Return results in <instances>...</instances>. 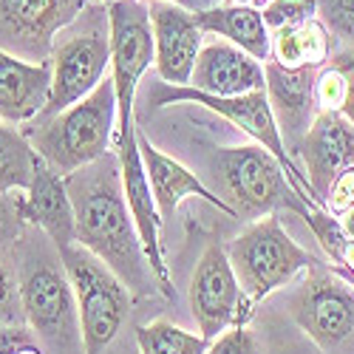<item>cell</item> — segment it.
<instances>
[{
    "mask_svg": "<svg viewBox=\"0 0 354 354\" xmlns=\"http://www.w3.org/2000/svg\"><path fill=\"white\" fill-rule=\"evenodd\" d=\"M66 187L74 204L80 247L108 263L125 283L145 289V252L125 201L120 159H97L94 165L71 173Z\"/></svg>",
    "mask_w": 354,
    "mask_h": 354,
    "instance_id": "6da1fadb",
    "label": "cell"
},
{
    "mask_svg": "<svg viewBox=\"0 0 354 354\" xmlns=\"http://www.w3.org/2000/svg\"><path fill=\"white\" fill-rule=\"evenodd\" d=\"M120 113L113 80L105 77L91 94L71 105L68 111L51 116L28 131L35 153L63 179L94 165L108 153L113 139V120Z\"/></svg>",
    "mask_w": 354,
    "mask_h": 354,
    "instance_id": "7a4b0ae2",
    "label": "cell"
},
{
    "mask_svg": "<svg viewBox=\"0 0 354 354\" xmlns=\"http://www.w3.org/2000/svg\"><path fill=\"white\" fill-rule=\"evenodd\" d=\"M60 261L77 298L82 351L102 354L120 335L131 312V295L125 289V281L85 247H63Z\"/></svg>",
    "mask_w": 354,
    "mask_h": 354,
    "instance_id": "3957f363",
    "label": "cell"
},
{
    "mask_svg": "<svg viewBox=\"0 0 354 354\" xmlns=\"http://www.w3.org/2000/svg\"><path fill=\"white\" fill-rule=\"evenodd\" d=\"M227 255H230L235 278L241 283L247 315L258 301H263L275 289L286 286L298 272L312 270L317 263L306 250H301L289 239L272 213L267 218L255 221L252 227H247L230 244Z\"/></svg>",
    "mask_w": 354,
    "mask_h": 354,
    "instance_id": "277c9868",
    "label": "cell"
},
{
    "mask_svg": "<svg viewBox=\"0 0 354 354\" xmlns=\"http://www.w3.org/2000/svg\"><path fill=\"white\" fill-rule=\"evenodd\" d=\"M216 170L239 213L263 216L272 213L275 207H289L304 216L306 210H312L289 185L278 159L263 147H221L216 153Z\"/></svg>",
    "mask_w": 354,
    "mask_h": 354,
    "instance_id": "5b68a950",
    "label": "cell"
},
{
    "mask_svg": "<svg viewBox=\"0 0 354 354\" xmlns=\"http://www.w3.org/2000/svg\"><path fill=\"white\" fill-rule=\"evenodd\" d=\"M108 46H111V80L120 105V131L133 125V97L142 74L156 63V43L151 9L142 0H111L108 3Z\"/></svg>",
    "mask_w": 354,
    "mask_h": 354,
    "instance_id": "8992f818",
    "label": "cell"
},
{
    "mask_svg": "<svg viewBox=\"0 0 354 354\" xmlns=\"http://www.w3.org/2000/svg\"><path fill=\"white\" fill-rule=\"evenodd\" d=\"M190 309L207 340H216L227 329L241 326L247 320L241 283L232 272L227 250L216 241L204 247L196 263L190 281Z\"/></svg>",
    "mask_w": 354,
    "mask_h": 354,
    "instance_id": "52a82bcc",
    "label": "cell"
},
{
    "mask_svg": "<svg viewBox=\"0 0 354 354\" xmlns=\"http://www.w3.org/2000/svg\"><path fill=\"white\" fill-rule=\"evenodd\" d=\"M292 315L323 351L337 354L354 346V289L337 275H309L292 301Z\"/></svg>",
    "mask_w": 354,
    "mask_h": 354,
    "instance_id": "ba28073f",
    "label": "cell"
},
{
    "mask_svg": "<svg viewBox=\"0 0 354 354\" xmlns=\"http://www.w3.org/2000/svg\"><path fill=\"white\" fill-rule=\"evenodd\" d=\"M108 68H111L108 37L94 32V35H77L60 43L51 54V97L46 111L35 120V125L85 100L108 77Z\"/></svg>",
    "mask_w": 354,
    "mask_h": 354,
    "instance_id": "9c48e42d",
    "label": "cell"
},
{
    "mask_svg": "<svg viewBox=\"0 0 354 354\" xmlns=\"http://www.w3.org/2000/svg\"><path fill=\"white\" fill-rule=\"evenodd\" d=\"M116 142H120V153H116V159H120L122 190H125V201H128L131 218H133L136 232H139L147 270H151V275L159 281V286H162L165 295H173V289H170V272H167L165 252H162V239H159L162 216H159L156 198H153V190H151V179H147V170H145V162H142V153H139L136 125L120 131Z\"/></svg>",
    "mask_w": 354,
    "mask_h": 354,
    "instance_id": "30bf717a",
    "label": "cell"
},
{
    "mask_svg": "<svg viewBox=\"0 0 354 354\" xmlns=\"http://www.w3.org/2000/svg\"><path fill=\"white\" fill-rule=\"evenodd\" d=\"M20 304L26 323L43 340L66 346L80 335L77 298L63 267L43 263V267L28 272L20 283Z\"/></svg>",
    "mask_w": 354,
    "mask_h": 354,
    "instance_id": "8fae6325",
    "label": "cell"
},
{
    "mask_svg": "<svg viewBox=\"0 0 354 354\" xmlns=\"http://www.w3.org/2000/svg\"><path fill=\"white\" fill-rule=\"evenodd\" d=\"M309 187L323 204L332 185L346 170H354V125L340 111H320L304 139Z\"/></svg>",
    "mask_w": 354,
    "mask_h": 354,
    "instance_id": "7c38bea8",
    "label": "cell"
},
{
    "mask_svg": "<svg viewBox=\"0 0 354 354\" xmlns=\"http://www.w3.org/2000/svg\"><path fill=\"white\" fill-rule=\"evenodd\" d=\"M151 26L156 43V71L167 85H190L193 66L201 51V28L193 12L151 0Z\"/></svg>",
    "mask_w": 354,
    "mask_h": 354,
    "instance_id": "4fadbf2b",
    "label": "cell"
},
{
    "mask_svg": "<svg viewBox=\"0 0 354 354\" xmlns=\"http://www.w3.org/2000/svg\"><path fill=\"white\" fill-rule=\"evenodd\" d=\"M190 88L210 97H244L267 91L263 66L232 43H210L198 51Z\"/></svg>",
    "mask_w": 354,
    "mask_h": 354,
    "instance_id": "5bb4252c",
    "label": "cell"
},
{
    "mask_svg": "<svg viewBox=\"0 0 354 354\" xmlns=\"http://www.w3.org/2000/svg\"><path fill=\"white\" fill-rule=\"evenodd\" d=\"M20 213L23 221L37 224L57 244V250L71 247L77 241V218L66 179L60 173H54L40 156L35 162L32 185L20 196Z\"/></svg>",
    "mask_w": 354,
    "mask_h": 354,
    "instance_id": "9a60e30c",
    "label": "cell"
},
{
    "mask_svg": "<svg viewBox=\"0 0 354 354\" xmlns=\"http://www.w3.org/2000/svg\"><path fill=\"white\" fill-rule=\"evenodd\" d=\"M51 97V60L26 63L0 48V120L6 125L32 122Z\"/></svg>",
    "mask_w": 354,
    "mask_h": 354,
    "instance_id": "2e32d148",
    "label": "cell"
},
{
    "mask_svg": "<svg viewBox=\"0 0 354 354\" xmlns=\"http://www.w3.org/2000/svg\"><path fill=\"white\" fill-rule=\"evenodd\" d=\"M136 139H139V153H142V162H145V170H147V179H151V190H153L162 221L176 216V207H179V201L185 196H198L207 204H213L216 210L227 213L230 218H239V210L230 207L221 196L210 193L185 165H179L176 159H170L162 151H156V147L147 142L139 131H136Z\"/></svg>",
    "mask_w": 354,
    "mask_h": 354,
    "instance_id": "e0dca14e",
    "label": "cell"
},
{
    "mask_svg": "<svg viewBox=\"0 0 354 354\" xmlns=\"http://www.w3.org/2000/svg\"><path fill=\"white\" fill-rule=\"evenodd\" d=\"M88 0H0V23L32 51H46L51 37L74 23Z\"/></svg>",
    "mask_w": 354,
    "mask_h": 354,
    "instance_id": "ac0fdd59",
    "label": "cell"
},
{
    "mask_svg": "<svg viewBox=\"0 0 354 354\" xmlns=\"http://www.w3.org/2000/svg\"><path fill=\"white\" fill-rule=\"evenodd\" d=\"M196 23L201 32H213L218 37H227L232 46H239L255 60H272V35L263 15L255 6H213V9H198Z\"/></svg>",
    "mask_w": 354,
    "mask_h": 354,
    "instance_id": "d6986e66",
    "label": "cell"
},
{
    "mask_svg": "<svg viewBox=\"0 0 354 354\" xmlns=\"http://www.w3.org/2000/svg\"><path fill=\"white\" fill-rule=\"evenodd\" d=\"M315 68H283L278 66L275 60H267V97H270V105H272V113L278 111L283 125L298 133L309 116V100L315 97V77H312Z\"/></svg>",
    "mask_w": 354,
    "mask_h": 354,
    "instance_id": "ffe728a7",
    "label": "cell"
},
{
    "mask_svg": "<svg viewBox=\"0 0 354 354\" xmlns=\"http://www.w3.org/2000/svg\"><path fill=\"white\" fill-rule=\"evenodd\" d=\"M332 40L326 26L320 20H309L295 28H283V32L272 35V60L283 68H317L323 60H329Z\"/></svg>",
    "mask_w": 354,
    "mask_h": 354,
    "instance_id": "44dd1931",
    "label": "cell"
},
{
    "mask_svg": "<svg viewBox=\"0 0 354 354\" xmlns=\"http://www.w3.org/2000/svg\"><path fill=\"white\" fill-rule=\"evenodd\" d=\"M37 153L20 131L0 122V193H26L35 176Z\"/></svg>",
    "mask_w": 354,
    "mask_h": 354,
    "instance_id": "7402d4cb",
    "label": "cell"
},
{
    "mask_svg": "<svg viewBox=\"0 0 354 354\" xmlns=\"http://www.w3.org/2000/svg\"><path fill=\"white\" fill-rule=\"evenodd\" d=\"M136 343L142 354H207V337L173 326L167 320L147 323L136 329Z\"/></svg>",
    "mask_w": 354,
    "mask_h": 354,
    "instance_id": "603a6c76",
    "label": "cell"
},
{
    "mask_svg": "<svg viewBox=\"0 0 354 354\" xmlns=\"http://www.w3.org/2000/svg\"><path fill=\"white\" fill-rule=\"evenodd\" d=\"M315 12H317V0H270L261 15L270 35H275V32H283V28L309 23Z\"/></svg>",
    "mask_w": 354,
    "mask_h": 354,
    "instance_id": "cb8c5ba5",
    "label": "cell"
},
{
    "mask_svg": "<svg viewBox=\"0 0 354 354\" xmlns=\"http://www.w3.org/2000/svg\"><path fill=\"white\" fill-rule=\"evenodd\" d=\"M304 218H306L309 230L315 232V239L320 241V247L326 250V255H329L332 261H340V255H343V250H346V244H348L346 232H343V224H337L329 213L315 210V207L306 210Z\"/></svg>",
    "mask_w": 354,
    "mask_h": 354,
    "instance_id": "d4e9b609",
    "label": "cell"
},
{
    "mask_svg": "<svg viewBox=\"0 0 354 354\" xmlns=\"http://www.w3.org/2000/svg\"><path fill=\"white\" fill-rule=\"evenodd\" d=\"M26 320L20 304V286H15L12 275L0 263V326H20Z\"/></svg>",
    "mask_w": 354,
    "mask_h": 354,
    "instance_id": "484cf974",
    "label": "cell"
},
{
    "mask_svg": "<svg viewBox=\"0 0 354 354\" xmlns=\"http://www.w3.org/2000/svg\"><path fill=\"white\" fill-rule=\"evenodd\" d=\"M315 100L323 105V111H340L346 100V80L337 68L323 71L315 82Z\"/></svg>",
    "mask_w": 354,
    "mask_h": 354,
    "instance_id": "4316f807",
    "label": "cell"
},
{
    "mask_svg": "<svg viewBox=\"0 0 354 354\" xmlns=\"http://www.w3.org/2000/svg\"><path fill=\"white\" fill-rule=\"evenodd\" d=\"M23 230V213H20V196L0 193V250L12 244Z\"/></svg>",
    "mask_w": 354,
    "mask_h": 354,
    "instance_id": "83f0119b",
    "label": "cell"
},
{
    "mask_svg": "<svg viewBox=\"0 0 354 354\" xmlns=\"http://www.w3.org/2000/svg\"><path fill=\"white\" fill-rule=\"evenodd\" d=\"M207 354H261V348L244 326H232L216 337V343L207 348Z\"/></svg>",
    "mask_w": 354,
    "mask_h": 354,
    "instance_id": "f1b7e54d",
    "label": "cell"
},
{
    "mask_svg": "<svg viewBox=\"0 0 354 354\" xmlns=\"http://www.w3.org/2000/svg\"><path fill=\"white\" fill-rule=\"evenodd\" d=\"M320 9L337 35L354 40V0H320Z\"/></svg>",
    "mask_w": 354,
    "mask_h": 354,
    "instance_id": "f546056e",
    "label": "cell"
},
{
    "mask_svg": "<svg viewBox=\"0 0 354 354\" xmlns=\"http://www.w3.org/2000/svg\"><path fill=\"white\" fill-rule=\"evenodd\" d=\"M332 68H337V71L343 74V80H346V100H343L340 113H343L346 120L354 125V48L335 54Z\"/></svg>",
    "mask_w": 354,
    "mask_h": 354,
    "instance_id": "4dcf8cb0",
    "label": "cell"
},
{
    "mask_svg": "<svg viewBox=\"0 0 354 354\" xmlns=\"http://www.w3.org/2000/svg\"><path fill=\"white\" fill-rule=\"evenodd\" d=\"M326 201H329L332 213H340V216H346L354 207V170H346L332 185V193H329Z\"/></svg>",
    "mask_w": 354,
    "mask_h": 354,
    "instance_id": "1f68e13d",
    "label": "cell"
},
{
    "mask_svg": "<svg viewBox=\"0 0 354 354\" xmlns=\"http://www.w3.org/2000/svg\"><path fill=\"white\" fill-rule=\"evenodd\" d=\"M0 354H43V351L20 335V326H6V337L0 340Z\"/></svg>",
    "mask_w": 354,
    "mask_h": 354,
    "instance_id": "d6a6232c",
    "label": "cell"
},
{
    "mask_svg": "<svg viewBox=\"0 0 354 354\" xmlns=\"http://www.w3.org/2000/svg\"><path fill=\"white\" fill-rule=\"evenodd\" d=\"M337 263H343L348 281L354 283V241H348V244H346V250H343V255H340V261H337Z\"/></svg>",
    "mask_w": 354,
    "mask_h": 354,
    "instance_id": "836d02e7",
    "label": "cell"
},
{
    "mask_svg": "<svg viewBox=\"0 0 354 354\" xmlns=\"http://www.w3.org/2000/svg\"><path fill=\"white\" fill-rule=\"evenodd\" d=\"M343 232H346V239L348 241H354V207L346 213V218H343Z\"/></svg>",
    "mask_w": 354,
    "mask_h": 354,
    "instance_id": "e575fe53",
    "label": "cell"
},
{
    "mask_svg": "<svg viewBox=\"0 0 354 354\" xmlns=\"http://www.w3.org/2000/svg\"><path fill=\"white\" fill-rule=\"evenodd\" d=\"M162 3H176V6H182V9H187V12H198V0H162Z\"/></svg>",
    "mask_w": 354,
    "mask_h": 354,
    "instance_id": "d590c367",
    "label": "cell"
},
{
    "mask_svg": "<svg viewBox=\"0 0 354 354\" xmlns=\"http://www.w3.org/2000/svg\"><path fill=\"white\" fill-rule=\"evenodd\" d=\"M105 3H111V0H105Z\"/></svg>",
    "mask_w": 354,
    "mask_h": 354,
    "instance_id": "8d00e7d4",
    "label": "cell"
}]
</instances>
